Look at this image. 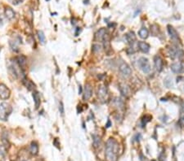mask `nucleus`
Segmentation results:
<instances>
[{
  "label": "nucleus",
  "mask_w": 184,
  "mask_h": 161,
  "mask_svg": "<svg viewBox=\"0 0 184 161\" xmlns=\"http://www.w3.org/2000/svg\"><path fill=\"white\" fill-rule=\"evenodd\" d=\"M4 13L5 16H6V17L8 20H12L15 17V12H14V11H13L11 7H6V8H5Z\"/></svg>",
  "instance_id": "obj_17"
},
{
  "label": "nucleus",
  "mask_w": 184,
  "mask_h": 161,
  "mask_svg": "<svg viewBox=\"0 0 184 161\" xmlns=\"http://www.w3.org/2000/svg\"><path fill=\"white\" fill-rule=\"evenodd\" d=\"M93 145L95 147H98L100 145V137L97 135H93Z\"/></svg>",
  "instance_id": "obj_22"
},
{
  "label": "nucleus",
  "mask_w": 184,
  "mask_h": 161,
  "mask_svg": "<svg viewBox=\"0 0 184 161\" xmlns=\"http://www.w3.org/2000/svg\"><path fill=\"white\" fill-rule=\"evenodd\" d=\"M100 49H101V47H100V45H98V44H95V45L93 46V51L94 52L99 51Z\"/></svg>",
  "instance_id": "obj_25"
},
{
  "label": "nucleus",
  "mask_w": 184,
  "mask_h": 161,
  "mask_svg": "<svg viewBox=\"0 0 184 161\" xmlns=\"http://www.w3.org/2000/svg\"><path fill=\"white\" fill-rule=\"evenodd\" d=\"M119 90H120V92H121V94L123 96L127 97L129 95V87L127 85H125V84H120L119 85Z\"/></svg>",
  "instance_id": "obj_15"
},
{
  "label": "nucleus",
  "mask_w": 184,
  "mask_h": 161,
  "mask_svg": "<svg viewBox=\"0 0 184 161\" xmlns=\"http://www.w3.org/2000/svg\"><path fill=\"white\" fill-rule=\"evenodd\" d=\"M182 115L184 116V103L182 104Z\"/></svg>",
  "instance_id": "obj_26"
},
{
  "label": "nucleus",
  "mask_w": 184,
  "mask_h": 161,
  "mask_svg": "<svg viewBox=\"0 0 184 161\" xmlns=\"http://www.w3.org/2000/svg\"><path fill=\"white\" fill-rule=\"evenodd\" d=\"M82 93V88H81V86H80V89H79V94H81Z\"/></svg>",
  "instance_id": "obj_27"
},
{
  "label": "nucleus",
  "mask_w": 184,
  "mask_h": 161,
  "mask_svg": "<svg viewBox=\"0 0 184 161\" xmlns=\"http://www.w3.org/2000/svg\"><path fill=\"white\" fill-rule=\"evenodd\" d=\"M170 69H171L172 72L174 73H182L184 71L183 66H182V64L178 62L172 64L171 66H170Z\"/></svg>",
  "instance_id": "obj_11"
},
{
  "label": "nucleus",
  "mask_w": 184,
  "mask_h": 161,
  "mask_svg": "<svg viewBox=\"0 0 184 161\" xmlns=\"http://www.w3.org/2000/svg\"><path fill=\"white\" fill-rule=\"evenodd\" d=\"M31 151L33 155H37L39 152V146L36 142H32L31 145Z\"/></svg>",
  "instance_id": "obj_20"
},
{
  "label": "nucleus",
  "mask_w": 184,
  "mask_h": 161,
  "mask_svg": "<svg viewBox=\"0 0 184 161\" xmlns=\"http://www.w3.org/2000/svg\"><path fill=\"white\" fill-rule=\"evenodd\" d=\"M138 46L139 50L143 53H148L150 51V48H151L149 44L146 42H139Z\"/></svg>",
  "instance_id": "obj_13"
},
{
  "label": "nucleus",
  "mask_w": 184,
  "mask_h": 161,
  "mask_svg": "<svg viewBox=\"0 0 184 161\" xmlns=\"http://www.w3.org/2000/svg\"><path fill=\"white\" fill-rule=\"evenodd\" d=\"M125 38L129 44H133L137 40L136 35H135V34L133 32H129L128 34H126Z\"/></svg>",
  "instance_id": "obj_16"
},
{
  "label": "nucleus",
  "mask_w": 184,
  "mask_h": 161,
  "mask_svg": "<svg viewBox=\"0 0 184 161\" xmlns=\"http://www.w3.org/2000/svg\"><path fill=\"white\" fill-rule=\"evenodd\" d=\"M12 112V107L9 103L5 102L0 103V120L7 121Z\"/></svg>",
  "instance_id": "obj_2"
},
{
  "label": "nucleus",
  "mask_w": 184,
  "mask_h": 161,
  "mask_svg": "<svg viewBox=\"0 0 184 161\" xmlns=\"http://www.w3.org/2000/svg\"><path fill=\"white\" fill-rule=\"evenodd\" d=\"M11 95V91L6 85L1 83L0 84V99L2 100H6V99H9Z\"/></svg>",
  "instance_id": "obj_4"
},
{
  "label": "nucleus",
  "mask_w": 184,
  "mask_h": 161,
  "mask_svg": "<svg viewBox=\"0 0 184 161\" xmlns=\"http://www.w3.org/2000/svg\"><path fill=\"white\" fill-rule=\"evenodd\" d=\"M119 146L115 138L110 137L106 143L105 155L107 161H117L119 156Z\"/></svg>",
  "instance_id": "obj_1"
},
{
  "label": "nucleus",
  "mask_w": 184,
  "mask_h": 161,
  "mask_svg": "<svg viewBox=\"0 0 184 161\" xmlns=\"http://www.w3.org/2000/svg\"><path fill=\"white\" fill-rule=\"evenodd\" d=\"M37 34H38V37H39V42H40V43L43 44H43H45L46 38H45V35H44V33H43L42 30H38Z\"/></svg>",
  "instance_id": "obj_19"
},
{
  "label": "nucleus",
  "mask_w": 184,
  "mask_h": 161,
  "mask_svg": "<svg viewBox=\"0 0 184 161\" xmlns=\"http://www.w3.org/2000/svg\"><path fill=\"white\" fill-rule=\"evenodd\" d=\"M119 71H120V73H121L123 76H125V77H129V76L132 74L131 68H130L129 65H128V64H126V63L121 64V65L119 66Z\"/></svg>",
  "instance_id": "obj_6"
},
{
  "label": "nucleus",
  "mask_w": 184,
  "mask_h": 161,
  "mask_svg": "<svg viewBox=\"0 0 184 161\" xmlns=\"http://www.w3.org/2000/svg\"><path fill=\"white\" fill-rule=\"evenodd\" d=\"M93 95V89L92 86H90V84H85V90H84V99L85 100H89Z\"/></svg>",
  "instance_id": "obj_8"
},
{
  "label": "nucleus",
  "mask_w": 184,
  "mask_h": 161,
  "mask_svg": "<svg viewBox=\"0 0 184 161\" xmlns=\"http://www.w3.org/2000/svg\"><path fill=\"white\" fill-rule=\"evenodd\" d=\"M33 99H34V103H35V108H39V106H40V103H41V100H40V95H39V92L37 91H34L33 92Z\"/></svg>",
  "instance_id": "obj_14"
},
{
  "label": "nucleus",
  "mask_w": 184,
  "mask_h": 161,
  "mask_svg": "<svg viewBox=\"0 0 184 161\" xmlns=\"http://www.w3.org/2000/svg\"><path fill=\"white\" fill-rule=\"evenodd\" d=\"M26 63H27V60H26V57L25 56H19L17 58V64L22 71H24L25 69H26Z\"/></svg>",
  "instance_id": "obj_9"
},
{
  "label": "nucleus",
  "mask_w": 184,
  "mask_h": 161,
  "mask_svg": "<svg viewBox=\"0 0 184 161\" xmlns=\"http://www.w3.org/2000/svg\"><path fill=\"white\" fill-rule=\"evenodd\" d=\"M154 64H155V67H156V71L160 73L163 70V67H164V62L161 57L159 56H155L154 58Z\"/></svg>",
  "instance_id": "obj_7"
},
{
  "label": "nucleus",
  "mask_w": 184,
  "mask_h": 161,
  "mask_svg": "<svg viewBox=\"0 0 184 161\" xmlns=\"http://www.w3.org/2000/svg\"><path fill=\"white\" fill-rule=\"evenodd\" d=\"M138 65L144 73H149L151 71V65H150L148 59L145 57H141L138 61Z\"/></svg>",
  "instance_id": "obj_3"
},
{
  "label": "nucleus",
  "mask_w": 184,
  "mask_h": 161,
  "mask_svg": "<svg viewBox=\"0 0 184 161\" xmlns=\"http://www.w3.org/2000/svg\"><path fill=\"white\" fill-rule=\"evenodd\" d=\"M59 111H60V113L63 116L65 111H64V105H63L62 102H60V103H59Z\"/></svg>",
  "instance_id": "obj_24"
},
{
  "label": "nucleus",
  "mask_w": 184,
  "mask_h": 161,
  "mask_svg": "<svg viewBox=\"0 0 184 161\" xmlns=\"http://www.w3.org/2000/svg\"><path fill=\"white\" fill-rule=\"evenodd\" d=\"M167 29H168V33H169V36H170V38H171L172 39H173V40H177V39L179 38L178 32L176 31V29L173 28V26L169 25L167 26Z\"/></svg>",
  "instance_id": "obj_12"
},
{
  "label": "nucleus",
  "mask_w": 184,
  "mask_h": 161,
  "mask_svg": "<svg viewBox=\"0 0 184 161\" xmlns=\"http://www.w3.org/2000/svg\"><path fill=\"white\" fill-rule=\"evenodd\" d=\"M151 31H152V34L155 35V36H156V35L158 34L159 28H158V27H157V26L156 25V29H155V25H154L151 26Z\"/></svg>",
  "instance_id": "obj_23"
},
{
  "label": "nucleus",
  "mask_w": 184,
  "mask_h": 161,
  "mask_svg": "<svg viewBox=\"0 0 184 161\" xmlns=\"http://www.w3.org/2000/svg\"><path fill=\"white\" fill-rule=\"evenodd\" d=\"M48 1H49V0H48Z\"/></svg>",
  "instance_id": "obj_29"
},
{
  "label": "nucleus",
  "mask_w": 184,
  "mask_h": 161,
  "mask_svg": "<svg viewBox=\"0 0 184 161\" xmlns=\"http://www.w3.org/2000/svg\"><path fill=\"white\" fill-rule=\"evenodd\" d=\"M98 96L102 101H106L108 98V90L105 86H99L98 88Z\"/></svg>",
  "instance_id": "obj_5"
},
{
  "label": "nucleus",
  "mask_w": 184,
  "mask_h": 161,
  "mask_svg": "<svg viewBox=\"0 0 184 161\" xmlns=\"http://www.w3.org/2000/svg\"><path fill=\"white\" fill-rule=\"evenodd\" d=\"M110 120H108V123H107V125H106V127H110Z\"/></svg>",
  "instance_id": "obj_28"
},
{
  "label": "nucleus",
  "mask_w": 184,
  "mask_h": 161,
  "mask_svg": "<svg viewBox=\"0 0 184 161\" xmlns=\"http://www.w3.org/2000/svg\"><path fill=\"white\" fill-rule=\"evenodd\" d=\"M26 88H28L29 90H32L35 89V84L33 83L30 80H26Z\"/></svg>",
  "instance_id": "obj_21"
},
{
  "label": "nucleus",
  "mask_w": 184,
  "mask_h": 161,
  "mask_svg": "<svg viewBox=\"0 0 184 161\" xmlns=\"http://www.w3.org/2000/svg\"><path fill=\"white\" fill-rule=\"evenodd\" d=\"M106 34H107L106 29H105V28L100 29L98 32L96 33V34H95L96 40H97V41H99V42L103 41L105 38V37L106 36Z\"/></svg>",
  "instance_id": "obj_10"
},
{
  "label": "nucleus",
  "mask_w": 184,
  "mask_h": 161,
  "mask_svg": "<svg viewBox=\"0 0 184 161\" xmlns=\"http://www.w3.org/2000/svg\"><path fill=\"white\" fill-rule=\"evenodd\" d=\"M138 35H139V37L141 38L147 39V38H148V35H149V32H148L147 29L142 28L141 29L139 30Z\"/></svg>",
  "instance_id": "obj_18"
}]
</instances>
